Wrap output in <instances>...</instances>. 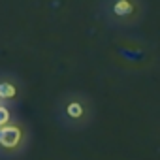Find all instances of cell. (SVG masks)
Masks as SVG:
<instances>
[{
	"mask_svg": "<svg viewBox=\"0 0 160 160\" xmlns=\"http://www.w3.org/2000/svg\"><path fill=\"white\" fill-rule=\"evenodd\" d=\"M13 94V87L4 83V85H0V96H12Z\"/></svg>",
	"mask_w": 160,
	"mask_h": 160,
	"instance_id": "2",
	"label": "cell"
},
{
	"mask_svg": "<svg viewBox=\"0 0 160 160\" xmlns=\"http://www.w3.org/2000/svg\"><path fill=\"white\" fill-rule=\"evenodd\" d=\"M68 113H72V115H79V113H81V108H79V104H72V106L68 108Z\"/></svg>",
	"mask_w": 160,
	"mask_h": 160,
	"instance_id": "3",
	"label": "cell"
},
{
	"mask_svg": "<svg viewBox=\"0 0 160 160\" xmlns=\"http://www.w3.org/2000/svg\"><path fill=\"white\" fill-rule=\"evenodd\" d=\"M19 139V130L17 128H6L0 134V141H2L6 147H13Z\"/></svg>",
	"mask_w": 160,
	"mask_h": 160,
	"instance_id": "1",
	"label": "cell"
},
{
	"mask_svg": "<svg viewBox=\"0 0 160 160\" xmlns=\"http://www.w3.org/2000/svg\"><path fill=\"white\" fill-rule=\"evenodd\" d=\"M4 121H8V111L4 108H0V124H2Z\"/></svg>",
	"mask_w": 160,
	"mask_h": 160,
	"instance_id": "4",
	"label": "cell"
},
{
	"mask_svg": "<svg viewBox=\"0 0 160 160\" xmlns=\"http://www.w3.org/2000/svg\"><path fill=\"white\" fill-rule=\"evenodd\" d=\"M115 10H117V12H122V10H130V6H128L126 2H121V4H119Z\"/></svg>",
	"mask_w": 160,
	"mask_h": 160,
	"instance_id": "5",
	"label": "cell"
}]
</instances>
